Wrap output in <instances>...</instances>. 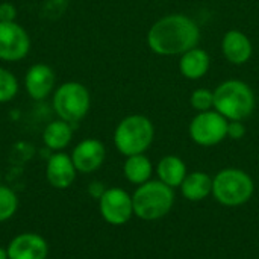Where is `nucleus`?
Segmentation results:
<instances>
[{
  "label": "nucleus",
  "instance_id": "12",
  "mask_svg": "<svg viewBox=\"0 0 259 259\" xmlns=\"http://www.w3.org/2000/svg\"><path fill=\"white\" fill-rule=\"evenodd\" d=\"M56 83V74L52 67L47 64H33L26 76H24V87L33 100H44Z\"/></svg>",
  "mask_w": 259,
  "mask_h": 259
},
{
  "label": "nucleus",
  "instance_id": "22",
  "mask_svg": "<svg viewBox=\"0 0 259 259\" xmlns=\"http://www.w3.org/2000/svg\"><path fill=\"white\" fill-rule=\"evenodd\" d=\"M190 105L197 112L214 109V91L208 88H196L190 96Z\"/></svg>",
  "mask_w": 259,
  "mask_h": 259
},
{
  "label": "nucleus",
  "instance_id": "17",
  "mask_svg": "<svg viewBox=\"0 0 259 259\" xmlns=\"http://www.w3.org/2000/svg\"><path fill=\"white\" fill-rule=\"evenodd\" d=\"M156 173H158L159 181L168 185L170 188L181 187L185 176L188 175L185 162L179 156H175V155L164 156L156 165Z\"/></svg>",
  "mask_w": 259,
  "mask_h": 259
},
{
  "label": "nucleus",
  "instance_id": "16",
  "mask_svg": "<svg viewBox=\"0 0 259 259\" xmlns=\"http://www.w3.org/2000/svg\"><path fill=\"white\" fill-rule=\"evenodd\" d=\"M182 196L187 200L199 202L206 199L212 193V179L205 171H193L188 173L181 184Z\"/></svg>",
  "mask_w": 259,
  "mask_h": 259
},
{
  "label": "nucleus",
  "instance_id": "25",
  "mask_svg": "<svg viewBox=\"0 0 259 259\" xmlns=\"http://www.w3.org/2000/svg\"><path fill=\"white\" fill-rule=\"evenodd\" d=\"M106 191V188L103 187V184L100 182H91L88 187V193L94 197V199H100L103 196V193Z\"/></svg>",
  "mask_w": 259,
  "mask_h": 259
},
{
  "label": "nucleus",
  "instance_id": "26",
  "mask_svg": "<svg viewBox=\"0 0 259 259\" xmlns=\"http://www.w3.org/2000/svg\"><path fill=\"white\" fill-rule=\"evenodd\" d=\"M0 259H8V252L3 247H0Z\"/></svg>",
  "mask_w": 259,
  "mask_h": 259
},
{
  "label": "nucleus",
  "instance_id": "21",
  "mask_svg": "<svg viewBox=\"0 0 259 259\" xmlns=\"http://www.w3.org/2000/svg\"><path fill=\"white\" fill-rule=\"evenodd\" d=\"M18 93L17 77L6 68L0 67V103L11 102Z\"/></svg>",
  "mask_w": 259,
  "mask_h": 259
},
{
  "label": "nucleus",
  "instance_id": "14",
  "mask_svg": "<svg viewBox=\"0 0 259 259\" xmlns=\"http://www.w3.org/2000/svg\"><path fill=\"white\" fill-rule=\"evenodd\" d=\"M223 56L234 65H243L250 61L253 55V46L250 38L237 29L228 30L222 39Z\"/></svg>",
  "mask_w": 259,
  "mask_h": 259
},
{
  "label": "nucleus",
  "instance_id": "4",
  "mask_svg": "<svg viewBox=\"0 0 259 259\" xmlns=\"http://www.w3.org/2000/svg\"><path fill=\"white\" fill-rule=\"evenodd\" d=\"M134 214L141 220H158L170 212L175 203V191L161 181H147L138 185L132 196Z\"/></svg>",
  "mask_w": 259,
  "mask_h": 259
},
{
  "label": "nucleus",
  "instance_id": "7",
  "mask_svg": "<svg viewBox=\"0 0 259 259\" xmlns=\"http://www.w3.org/2000/svg\"><path fill=\"white\" fill-rule=\"evenodd\" d=\"M228 123L229 120L215 109L197 112L188 126V132L196 144L212 147L228 138Z\"/></svg>",
  "mask_w": 259,
  "mask_h": 259
},
{
  "label": "nucleus",
  "instance_id": "1",
  "mask_svg": "<svg viewBox=\"0 0 259 259\" xmlns=\"http://www.w3.org/2000/svg\"><path fill=\"white\" fill-rule=\"evenodd\" d=\"M199 41V24L185 14L164 15L147 32V46L159 56H181L197 47Z\"/></svg>",
  "mask_w": 259,
  "mask_h": 259
},
{
  "label": "nucleus",
  "instance_id": "19",
  "mask_svg": "<svg viewBox=\"0 0 259 259\" xmlns=\"http://www.w3.org/2000/svg\"><path fill=\"white\" fill-rule=\"evenodd\" d=\"M152 171H153L152 162L144 153L126 156L123 173L131 184H135V185L146 184L147 181H150Z\"/></svg>",
  "mask_w": 259,
  "mask_h": 259
},
{
  "label": "nucleus",
  "instance_id": "8",
  "mask_svg": "<svg viewBox=\"0 0 259 259\" xmlns=\"http://www.w3.org/2000/svg\"><path fill=\"white\" fill-rule=\"evenodd\" d=\"M99 209L106 223L114 226L126 225L134 215L132 196L121 188H108L99 199Z\"/></svg>",
  "mask_w": 259,
  "mask_h": 259
},
{
  "label": "nucleus",
  "instance_id": "3",
  "mask_svg": "<svg viewBox=\"0 0 259 259\" xmlns=\"http://www.w3.org/2000/svg\"><path fill=\"white\" fill-rule=\"evenodd\" d=\"M155 127L149 117L132 114L124 117L114 131V144L124 156L144 153L153 143Z\"/></svg>",
  "mask_w": 259,
  "mask_h": 259
},
{
  "label": "nucleus",
  "instance_id": "24",
  "mask_svg": "<svg viewBox=\"0 0 259 259\" xmlns=\"http://www.w3.org/2000/svg\"><path fill=\"white\" fill-rule=\"evenodd\" d=\"M17 17V9L11 2H3L0 3V21L2 23H9V21H15Z\"/></svg>",
  "mask_w": 259,
  "mask_h": 259
},
{
  "label": "nucleus",
  "instance_id": "15",
  "mask_svg": "<svg viewBox=\"0 0 259 259\" xmlns=\"http://www.w3.org/2000/svg\"><path fill=\"white\" fill-rule=\"evenodd\" d=\"M211 67V58L206 50L200 49L199 46L190 49L179 59V71L184 77L190 80H197L206 76Z\"/></svg>",
  "mask_w": 259,
  "mask_h": 259
},
{
  "label": "nucleus",
  "instance_id": "9",
  "mask_svg": "<svg viewBox=\"0 0 259 259\" xmlns=\"http://www.w3.org/2000/svg\"><path fill=\"white\" fill-rule=\"evenodd\" d=\"M30 50V38L27 32L15 21H0V59L18 62L27 56Z\"/></svg>",
  "mask_w": 259,
  "mask_h": 259
},
{
  "label": "nucleus",
  "instance_id": "10",
  "mask_svg": "<svg viewBox=\"0 0 259 259\" xmlns=\"http://www.w3.org/2000/svg\"><path fill=\"white\" fill-rule=\"evenodd\" d=\"M106 158L105 144L96 138L80 141L71 152V161L79 173H93L102 167Z\"/></svg>",
  "mask_w": 259,
  "mask_h": 259
},
{
  "label": "nucleus",
  "instance_id": "11",
  "mask_svg": "<svg viewBox=\"0 0 259 259\" xmlns=\"http://www.w3.org/2000/svg\"><path fill=\"white\" fill-rule=\"evenodd\" d=\"M6 252L8 259H47L49 244L41 235L24 232L9 241Z\"/></svg>",
  "mask_w": 259,
  "mask_h": 259
},
{
  "label": "nucleus",
  "instance_id": "20",
  "mask_svg": "<svg viewBox=\"0 0 259 259\" xmlns=\"http://www.w3.org/2000/svg\"><path fill=\"white\" fill-rule=\"evenodd\" d=\"M17 208H18L17 194L11 188L0 185V223L9 220L17 212Z\"/></svg>",
  "mask_w": 259,
  "mask_h": 259
},
{
  "label": "nucleus",
  "instance_id": "18",
  "mask_svg": "<svg viewBox=\"0 0 259 259\" xmlns=\"http://www.w3.org/2000/svg\"><path fill=\"white\" fill-rule=\"evenodd\" d=\"M73 138V129L71 124L64 120H55L47 124V127L42 132V141L44 144L55 152L64 150Z\"/></svg>",
  "mask_w": 259,
  "mask_h": 259
},
{
  "label": "nucleus",
  "instance_id": "5",
  "mask_svg": "<svg viewBox=\"0 0 259 259\" xmlns=\"http://www.w3.org/2000/svg\"><path fill=\"white\" fill-rule=\"evenodd\" d=\"M255 185L252 178L240 168H225L212 179V194L225 206H240L250 200Z\"/></svg>",
  "mask_w": 259,
  "mask_h": 259
},
{
  "label": "nucleus",
  "instance_id": "23",
  "mask_svg": "<svg viewBox=\"0 0 259 259\" xmlns=\"http://www.w3.org/2000/svg\"><path fill=\"white\" fill-rule=\"evenodd\" d=\"M246 124L240 120H232L228 123V138L231 140H241L246 135Z\"/></svg>",
  "mask_w": 259,
  "mask_h": 259
},
{
  "label": "nucleus",
  "instance_id": "2",
  "mask_svg": "<svg viewBox=\"0 0 259 259\" xmlns=\"http://www.w3.org/2000/svg\"><path fill=\"white\" fill-rule=\"evenodd\" d=\"M255 106V93L244 80L229 79L214 90V109L229 121H244L253 114Z\"/></svg>",
  "mask_w": 259,
  "mask_h": 259
},
{
  "label": "nucleus",
  "instance_id": "13",
  "mask_svg": "<svg viewBox=\"0 0 259 259\" xmlns=\"http://www.w3.org/2000/svg\"><path fill=\"white\" fill-rule=\"evenodd\" d=\"M76 173L77 170L71 161V156L64 152L53 153L47 161L46 178L53 188L65 190L71 187L76 179Z\"/></svg>",
  "mask_w": 259,
  "mask_h": 259
},
{
  "label": "nucleus",
  "instance_id": "6",
  "mask_svg": "<svg viewBox=\"0 0 259 259\" xmlns=\"http://www.w3.org/2000/svg\"><path fill=\"white\" fill-rule=\"evenodd\" d=\"M91 106V96L80 82H64L53 94V109L67 123H77L87 117Z\"/></svg>",
  "mask_w": 259,
  "mask_h": 259
}]
</instances>
